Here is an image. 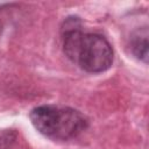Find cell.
<instances>
[{
	"mask_svg": "<svg viewBox=\"0 0 149 149\" xmlns=\"http://www.w3.org/2000/svg\"><path fill=\"white\" fill-rule=\"evenodd\" d=\"M63 51L81 70L91 73L106 71L113 63V49L99 34L85 33L78 17H69L62 27Z\"/></svg>",
	"mask_w": 149,
	"mask_h": 149,
	"instance_id": "1",
	"label": "cell"
},
{
	"mask_svg": "<svg viewBox=\"0 0 149 149\" xmlns=\"http://www.w3.org/2000/svg\"><path fill=\"white\" fill-rule=\"evenodd\" d=\"M33 126L51 140L66 141L77 137L87 126V118L79 111L58 105H42L29 114Z\"/></svg>",
	"mask_w": 149,
	"mask_h": 149,
	"instance_id": "2",
	"label": "cell"
},
{
	"mask_svg": "<svg viewBox=\"0 0 149 149\" xmlns=\"http://www.w3.org/2000/svg\"><path fill=\"white\" fill-rule=\"evenodd\" d=\"M148 28L142 27L134 30L129 37V50L132 55L144 63L148 62Z\"/></svg>",
	"mask_w": 149,
	"mask_h": 149,
	"instance_id": "3",
	"label": "cell"
},
{
	"mask_svg": "<svg viewBox=\"0 0 149 149\" xmlns=\"http://www.w3.org/2000/svg\"><path fill=\"white\" fill-rule=\"evenodd\" d=\"M16 139V133L12 129H5L0 132V149H7Z\"/></svg>",
	"mask_w": 149,
	"mask_h": 149,
	"instance_id": "4",
	"label": "cell"
}]
</instances>
